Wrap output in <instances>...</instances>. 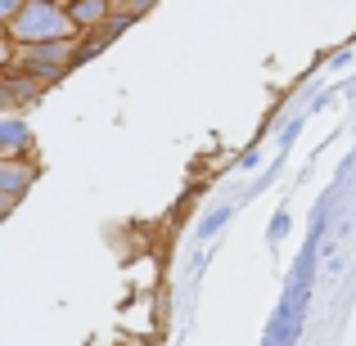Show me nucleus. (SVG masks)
I'll list each match as a JSON object with an SVG mask.
<instances>
[{"mask_svg": "<svg viewBox=\"0 0 356 346\" xmlns=\"http://www.w3.org/2000/svg\"><path fill=\"white\" fill-rule=\"evenodd\" d=\"M5 36L14 45H45V41H72L81 32L72 27L68 9L59 0H23V9L5 23Z\"/></svg>", "mask_w": 356, "mask_h": 346, "instance_id": "1", "label": "nucleus"}, {"mask_svg": "<svg viewBox=\"0 0 356 346\" xmlns=\"http://www.w3.org/2000/svg\"><path fill=\"white\" fill-rule=\"evenodd\" d=\"M63 9H68L77 32H95V27L113 14V0H63Z\"/></svg>", "mask_w": 356, "mask_h": 346, "instance_id": "2", "label": "nucleus"}, {"mask_svg": "<svg viewBox=\"0 0 356 346\" xmlns=\"http://www.w3.org/2000/svg\"><path fill=\"white\" fill-rule=\"evenodd\" d=\"M32 162H23V157H0V193H9V198H23L27 184H32Z\"/></svg>", "mask_w": 356, "mask_h": 346, "instance_id": "3", "label": "nucleus"}, {"mask_svg": "<svg viewBox=\"0 0 356 346\" xmlns=\"http://www.w3.org/2000/svg\"><path fill=\"white\" fill-rule=\"evenodd\" d=\"M27 126H23V117H5L0 121V157H23V148H27Z\"/></svg>", "mask_w": 356, "mask_h": 346, "instance_id": "4", "label": "nucleus"}, {"mask_svg": "<svg viewBox=\"0 0 356 346\" xmlns=\"http://www.w3.org/2000/svg\"><path fill=\"white\" fill-rule=\"evenodd\" d=\"M18 9H23V0H0V27H5L9 18L18 14Z\"/></svg>", "mask_w": 356, "mask_h": 346, "instance_id": "5", "label": "nucleus"}, {"mask_svg": "<svg viewBox=\"0 0 356 346\" xmlns=\"http://www.w3.org/2000/svg\"><path fill=\"white\" fill-rule=\"evenodd\" d=\"M221 225H226V211H217V216H212V220H203V239H208L212 230H221Z\"/></svg>", "mask_w": 356, "mask_h": 346, "instance_id": "6", "label": "nucleus"}, {"mask_svg": "<svg viewBox=\"0 0 356 346\" xmlns=\"http://www.w3.org/2000/svg\"><path fill=\"white\" fill-rule=\"evenodd\" d=\"M149 5H154V0H127V5H122V9H127V14H145Z\"/></svg>", "mask_w": 356, "mask_h": 346, "instance_id": "7", "label": "nucleus"}, {"mask_svg": "<svg viewBox=\"0 0 356 346\" xmlns=\"http://www.w3.org/2000/svg\"><path fill=\"white\" fill-rule=\"evenodd\" d=\"M9 207H14V198H9V193H0V216H5Z\"/></svg>", "mask_w": 356, "mask_h": 346, "instance_id": "8", "label": "nucleus"}]
</instances>
